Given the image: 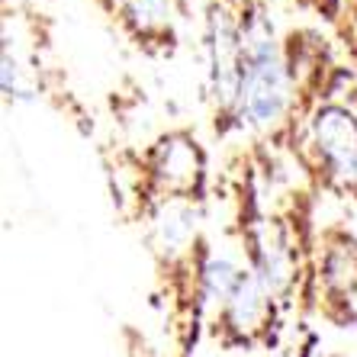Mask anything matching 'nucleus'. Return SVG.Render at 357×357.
I'll list each match as a JSON object with an SVG mask.
<instances>
[{
  "label": "nucleus",
  "mask_w": 357,
  "mask_h": 357,
  "mask_svg": "<svg viewBox=\"0 0 357 357\" xmlns=\"http://www.w3.org/2000/svg\"><path fill=\"white\" fill-rule=\"evenodd\" d=\"M316 142L325 161L344 177L357 181V123L338 107H328L316 116Z\"/></svg>",
  "instance_id": "7ed1b4c3"
},
{
  "label": "nucleus",
  "mask_w": 357,
  "mask_h": 357,
  "mask_svg": "<svg viewBox=\"0 0 357 357\" xmlns=\"http://www.w3.org/2000/svg\"><path fill=\"white\" fill-rule=\"evenodd\" d=\"M241 68H245V49L235 33V23L225 13L213 17V87L219 103L238 100Z\"/></svg>",
  "instance_id": "f03ea898"
},
{
  "label": "nucleus",
  "mask_w": 357,
  "mask_h": 357,
  "mask_svg": "<svg viewBox=\"0 0 357 357\" xmlns=\"http://www.w3.org/2000/svg\"><path fill=\"white\" fill-rule=\"evenodd\" d=\"M245 68H241L238 107L255 126H271L287 109V71L277 55L271 33L251 29L241 36Z\"/></svg>",
  "instance_id": "f257e3e1"
},
{
  "label": "nucleus",
  "mask_w": 357,
  "mask_h": 357,
  "mask_svg": "<svg viewBox=\"0 0 357 357\" xmlns=\"http://www.w3.org/2000/svg\"><path fill=\"white\" fill-rule=\"evenodd\" d=\"M129 13L139 26H151V23H165L167 17V3L165 0H132Z\"/></svg>",
  "instance_id": "20e7f679"
}]
</instances>
